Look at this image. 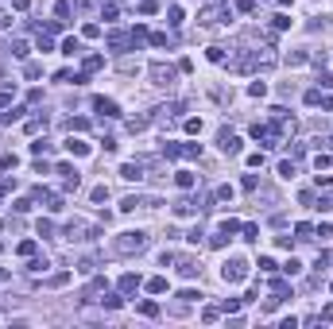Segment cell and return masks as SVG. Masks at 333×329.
I'll list each match as a JSON object with an SVG mask.
<instances>
[{
  "mask_svg": "<svg viewBox=\"0 0 333 329\" xmlns=\"http://www.w3.org/2000/svg\"><path fill=\"white\" fill-rule=\"evenodd\" d=\"M236 306H240V302H236V298H225V302H221V314H232V310H236Z\"/></svg>",
  "mask_w": 333,
  "mask_h": 329,
  "instance_id": "ee69618b",
  "label": "cell"
},
{
  "mask_svg": "<svg viewBox=\"0 0 333 329\" xmlns=\"http://www.w3.org/2000/svg\"><path fill=\"white\" fill-rule=\"evenodd\" d=\"M12 55H16V58H27V43H23V39H12Z\"/></svg>",
  "mask_w": 333,
  "mask_h": 329,
  "instance_id": "603a6c76",
  "label": "cell"
},
{
  "mask_svg": "<svg viewBox=\"0 0 333 329\" xmlns=\"http://www.w3.org/2000/svg\"><path fill=\"white\" fill-rule=\"evenodd\" d=\"M209 62H225V47H209Z\"/></svg>",
  "mask_w": 333,
  "mask_h": 329,
  "instance_id": "60d3db41",
  "label": "cell"
},
{
  "mask_svg": "<svg viewBox=\"0 0 333 329\" xmlns=\"http://www.w3.org/2000/svg\"><path fill=\"white\" fill-rule=\"evenodd\" d=\"M55 16H58V20H66V16H70V0H58V4H55Z\"/></svg>",
  "mask_w": 333,
  "mask_h": 329,
  "instance_id": "83f0119b",
  "label": "cell"
},
{
  "mask_svg": "<svg viewBox=\"0 0 333 329\" xmlns=\"http://www.w3.org/2000/svg\"><path fill=\"white\" fill-rule=\"evenodd\" d=\"M82 35H85V39H97V35H101V27H97V23H85V27H82Z\"/></svg>",
  "mask_w": 333,
  "mask_h": 329,
  "instance_id": "836d02e7",
  "label": "cell"
},
{
  "mask_svg": "<svg viewBox=\"0 0 333 329\" xmlns=\"http://www.w3.org/2000/svg\"><path fill=\"white\" fill-rule=\"evenodd\" d=\"M116 287H120V294H132V290L140 287V279H136V275H120V283H116Z\"/></svg>",
  "mask_w": 333,
  "mask_h": 329,
  "instance_id": "4fadbf2b",
  "label": "cell"
},
{
  "mask_svg": "<svg viewBox=\"0 0 333 329\" xmlns=\"http://www.w3.org/2000/svg\"><path fill=\"white\" fill-rule=\"evenodd\" d=\"M93 109L101 112V116H120V109H116V101H105V97H97V101H93Z\"/></svg>",
  "mask_w": 333,
  "mask_h": 329,
  "instance_id": "9c48e42d",
  "label": "cell"
},
{
  "mask_svg": "<svg viewBox=\"0 0 333 329\" xmlns=\"http://www.w3.org/2000/svg\"><path fill=\"white\" fill-rule=\"evenodd\" d=\"M209 244H213V248H225V244H229V232H225V228H217V232L209 236Z\"/></svg>",
  "mask_w": 333,
  "mask_h": 329,
  "instance_id": "ac0fdd59",
  "label": "cell"
},
{
  "mask_svg": "<svg viewBox=\"0 0 333 329\" xmlns=\"http://www.w3.org/2000/svg\"><path fill=\"white\" fill-rule=\"evenodd\" d=\"M120 178L140 182V178H144V163H124V166H120Z\"/></svg>",
  "mask_w": 333,
  "mask_h": 329,
  "instance_id": "8992f818",
  "label": "cell"
},
{
  "mask_svg": "<svg viewBox=\"0 0 333 329\" xmlns=\"http://www.w3.org/2000/svg\"><path fill=\"white\" fill-rule=\"evenodd\" d=\"M39 51L47 55V51H55V43H51V35H39Z\"/></svg>",
  "mask_w": 333,
  "mask_h": 329,
  "instance_id": "b9f144b4",
  "label": "cell"
},
{
  "mask_svg": "<svg viewBox=\"0 0 333 329\" xmlns=\"http://www.w3.org/2000/svg\"><path fill=\"white\" fill-rule=\"evenodd\" d=\"M271 290H275L279 298H287V294H291V287H287V283H283V279H275V283H271Z\"/></svg>",
  "mask_w": 333,
  "mask_h": 329,
  "instance_id": "1f68e13d",
  "label": "cell"
},
{
  "mask_svg": "<svg viewBox=\"0 0 333 329\" xmlns=\"http://www.w3.org/2000/svg\"><path fill=\"white\" fill-rule=\"evenodd\" d=\"M140 314H144V318H155L159 306H155V302H140Z\"/></svg>",
  "mask_w": 333,
  "mask_h": 329,
  "instance_id": "4316f807",
  "label": "cell"
},
{
  "mask_svg": "<svg viewBox=\"0 0 333 329\" xmlns=\"http://www.w3.org/2000/svg\"><path fill=\"white\" fill-rule=\"evenodd\" d=\"M128 43H132V35H124V31H109V47H112V51H124Z\"/></svg>",
  "mask_w": 333,
  "mask_h": 329,
  "instance_id": "30bf717a",
  "label": "cell"
},
{
  "mask_svg": "<svg viewBox=\"0 0 333 329\" xmlns=\"http://www.w3.org/2000/svg\"><path fill=\"white\" fill-rule=\"evenodd\" d=\"M279 174H283V178H294V159H287V163H279Z\"/></svg>",
  "mask_w": 333,
  "mask_h": 329,
  "instance_id": "f546056e",
  "label": "cell"
},
{
  "mask_svg": "<svg viewBox=\"0 0 333 329\" xmlns=\"http://www.w3.org/2000/svg\"><path fill=\"white\" fill-rule=\"evenodd\" d=\"M217 144H221L225 155H240V147H244V140H240V136H232V132H221V136H217Z\"/></svg>",
  "mask_w": 333,
  "mask_h": 329,
  "instance_id": "5b68a950",
  "label": "cell"
},
{
  "mask_svg": "<svg viewBox=\"0 0 333 329\" xmlns=\"http://www.w3.org/2000/svg\"><path fill=\"white\" fill-rule=\"evenodd\" d=\"M147 74H151V82H155V85H163V89H170V85H174V78H178V70H174L170 62H151V66H147Z\"/></svg>",
  "mask_w": 333,
  "mask_h": 329,
  "instance_id": "3957f363",
  "label": "cell"
},
{
  "mask_svg": "<svg viewBox=\"0 0 333 329\" xmlns=\"http://www.w3.org/2000/svg\"><path fill=\"white\" fill-rule=\"evenodd\" d=\"M74 4H78V8H97L101 0H74Z\"/></svg>",
  "mask_w": 333,
  "mask_h": 329,
  "instance_id": "681fc988",
  "label": "cell"
},
{
  "mask_svg": "<svg viewBox=\"0 0 333 329\" xmlns=\"http://www.w3.org/2000/svg\"><path fill=\"white\" fill-rule=\"evenodd\" d=\"M147 248V232H140V228H128V232H120L116 240H112V252L116 256H136V252H144Z\"/></svg>",
  "mask_w": 333,
  "mask_h": 329,
  "instance_id": "6da1fadb",
  "label": "cell"
},
{
  "mask_svg": "<svg viewBox=\"0 0 333 329\" xmlns=\"http://www.w3.org/2000/svg\"><path fill=\"white\" fill-rule=\"evenodd\" d=\"M248 93H252V97H264V93H268V85H264V82H252V85H248Z\"/></svg>",
  "mask_w": 333,
  "mask_h": 329,
  "instance_id": "e575fe53",
  "label": "cell"
},
{
  "mask_svg": "<svg viewBox=\"0 0 333 329\" xmlns=\"http://www.w3.org/2000/svg\"><path fill=\"white\" fill-rule=\"evenodd\" d=\"M20 116H23V109H12V112H0V120H4V124H12V120H20Z\"/></svg>",
  "mask_w": 333,
  "mask_h": 329,
  "instance_id": "f35d334b",
  "label": "cell"
},
{
  "mask_svg": "<svg viewBox=\"0 0 333 329\" xmlns=\"http://www.w3.org/2000/svg\"><path fill=\"white\" fill-rule=\"evenodd\" d=\"M147 124H151V116H132V120H128V128H132V132H144Z\"/></svg>",
  "mask_w": 333,
  "mask_h": 329,
  "instance_id": "e0dca14e",
  "label": "cell"
},
{
  "mask_svg": "<svg viewBox=\"0 0 333 329\" xmlns=\"http://www.w3.org/2000/svg\"><path fill=\"white\" fill-rule=\"evenodd\" d=\"M225 20H232V8H229V4H206V8L198 12V23H202V27H217Z\"/></svg>",
  "mask_w": 333,
  "mask_h": 329,
  "instance_id": "7a4b0ae2",
  "label": "cell"
},
{
  "mask_svg": "<svg viewBox=\"0 0 333 329\" xmlns=\"http://www.w3.org/2000/svg\"><path fill=\"white\" fill-rule=\"evenodd\" d=\"M39 198H47V209H51V213H62V209H66V206H62V198H58V194H47L43 186H39Z\"/></svg>",
  "mask_w": 333,
  "mask_h": 329,
  "instance_id": "8fae6325",
  "label": "cell"
},
{
  "mask_svg": "<svg viewBox=\"0 0 333 329\" xmlns=\"http://www.w3.org/2000/svg\"><path fill=\"white\" fill-rule=\"evenodd\" d=\"M147 290H151V294H163V290H166V279H163V275L147 279Z\"/></svg>",
  "mask_w": 333,
  "mask_h": 329,
  "instance_id": "2e32d148",
  "label": "cell"
},
{
  "mask_svg": "<svg viewBox=\"0 0 333 329\" xmlns=\"http://www.w3.org/2000/svg\"><path fill=\"white\" fill-rule=\"evenodd\" d=\"M240 232H244V240H252V244L260 240V228H256V225H240Z\"/></svg>",
  "mask_w": 333,
  "mask_h": 329,
  "instance_id": "7402d4cb",
  "label": "cell"
},
{
  "mask_svg": "<svg viewBox=\"0 0 333 329\" xmlns=\"http://www.w3.org/2000/svg\"><path fill=\"white\" fill-rule=\"evenodd\" d=\"M89 198H93V202H109V190H105V186H93V194H89Z\"/></svg>",
  "mask_w": 333,
  "mask_h": 329,
  "instance_id": "d590c367",
  "label": "cell"
},
{
  "mask_svg": "<svg viewBox=\"0 0 333 329\" xmlns=\"http://www.w3.org/2000/svg\"><path fill=\"white\" fill-rule=\"evenodd\" d=\"M240 186L252 194V190H260V178H256V174H244V182H240Z\"/></svg>",
  "mask_w": 333,
  "mask_h": 329,
  "instance_id": "484cf974",
  "label": "cell"
},
{
  "mask_svg": "<svg viewBox=\"0 0 333 329\" xmlns=\"http://www.w3.org/2000/svg\"><path fill=\"white\" fill-rule=\"evenodd\" d=\"M306 105H322V89H310L306 93Z\"/></svg>",
  "mask_w": 333,
  "mask_h": 329,
  "instance_id": "7bdbcfd3",
  "label": "cell"
},
{
  "mask_svg": "<svg viewBox=\"0 0 333 329\" xmlns=\"http://www.w3.org/2000/svg\"><path fill=\"white\" fill-rule=\"evenodd\" d=\"M198 209H202L198 202H186V198H182V202H174V213H178V217H194Z\"/></svg>",
  "mask_w": 333,
  "mask_h": 329,
  "instance_id": "ba28073f",
  "label": "cell"
},
{
  "mask_svg": "<svg viewBox=\"0 0 333 329\" xmlns=\"http://www.w3.org/2000/svg\"><path fill=\"white\" fill-rule=\"evenodd\" d=\"M101 66H105V58H101V55H89V58H85V70H89V74H93V70H101Z\"/></svg>",
  "mask_w": 333,
  "mask_h": 329,
  "instance_id": "cb8c5ba5",
  "label": "cell"
},
{
  "mask_svg": "<svg viewBox=\"0 0 333 329\" xmlns=\"http://www.w3.org/2000/svg\"><path fill=\"white\" fill-rule=\"evenodd\" d=\"M8 166H16V155H4L0 159V170H8Z\"/></svg>",
  "mask_w": 333,
  "mask_h": 329,
  "instance_id": "7dc6e473",
  "label": "cell"
},
{
  "mask_svg": "<svg viewBox=\"0 0 333 329\" xmlns=\"http://www.w3.org/2000/svg\"><path fill=\"white\" fill-rule=\"evenodd\" d=\"M163 155H166V159H178V155H182V144L166 140V144H163Z\"/></svg>",
  "mask_w": 333,
  "mask_h": 329,
  "instance_id": "9a60e30c",
  "label": "cell"
},
{
  "mask_svg": "<svg viewBox=\"0 0 333 329\" xmlns=\"http://www.w3.org/2000/svg\"><path fill=\"white\" fill-rule=\"evenodd\" d=\"M0 27H12V16L8 12H0Z\"/></svg>",
  "mask_w": 333,
  "mask_h": 329,
  "instance_id": "f907efd6",
  "label": "cell"
},
{
  "mask_svg": "<svg viewBox=\"0 0 333 329\" xmlns=\"http://www.w3.org/2000/svg\"><path fill=\"white\" fill-rule=\"evenodd\" d=\"M140 12H144V16H155L159 4H155V0H140Z\"/></svg>",
  "mask_w": 333,
  "mask_h": 329,
  "instance_id": "d4e9b609",
  "label": "cell"
},
{
  "mask_svg": "<svg viewBox=\"0 0 333 329\" xmlns=\"http://www.w3.org/2000/svg\"><path fill=\"white\" fill-rule=\"evenodd\" d=\"M62 55H82V43H78V39H66V43H62Z\"/></svg>",
  "mask_w": 333,
  "mask_h": 329,
  "instance_id": "ffe728a7",
  "label": "cell"
},
{
  "mask_svg": "<svg viewBox=\"0 0 333 329\" xmlns=\"http://www.w3.org/2000/svg\"><path fill=\"white\" fill-rule=\"evenodd\" d=\"M318 85H322V89H333V74H322V78H318Z\"/></svg>",
  "mask_w": 333,
  "mask_h": 329,
  "instance_id": "f6af8a7d",
  "label": "cell"
},
{
  "mask_svg": "<svg viewBox=\"0 0 333 329\" xmlns=\"http://www.w3.org/2000/svg\"><path fill=\"white\" fill-rule=\"evenodd\" d=\"M66 283H70V271H58V275L47 279V287H66Z\"/></svg>",
  "mask_w": 333,
  "mask_h": 329,
  "instance_id": "d6986e66",
  "label": "cell"
},
{
  "mask_svg": "<svg viewBox=\"0 0 333 329\" xmlns=\"http://www.w3.org/2000/svg\"><path fill=\"white\" fill-rule=\"evenodd\" d=\"M221 279H225V283H244V279H248V264H244L240 256L225 260V264H221Z\"/></svg>",
  "mask_w": 333,
  "mask_h": 329,
  "instance_id": "277c9868",
  "label": "cell"
},
{
  "mask_svg": "<svg viewBox=\"0 0 333 329\" xmlns=\"http://www.w3.org/2000/svg\"><path fill=\"white\" fill-rule=\"evenodd\" d=\"M178 275L182 279H194V275H202V264L198 260H178Z\"/></svg>",
  "mask_w": 333,
  "mask_h": 329,
  "instance_id": "52a82bcc",
  "label": "cell"
},
{
  "mask_svg": "<svg viewBox=\"0 0 333 329\" xmlns=\"http://www.w3.org/2000/svg\"><path fill=\"white\" fill-rule=\"evenodd\" d=\"M182 155H186V159H198V155H202V144H182Z\"/></svg>",
  "mask_w": 333,
  "mask_h": 329,
  "instance_id": "44dd1931",
  "label": "cell"
},
{
  "mask_svg": "<svg viewBox=\"0 0 333 329\" xmlns=\"http://www.w3.org/2000/svg\"><path fill=\"white\" fill-rule=\"evenodd\" d=\"M174 182H178V190H190V186H194V174H190V170H178Z\"/></svg>",
  "mask_w": 333,
  "mask_h": 329,
  "instance_id": "5bb4252c",
  "label": "cell"
},
{
  "mask_svg": "<svg viewBox=\"0 0 333 329\" xmlns=\"http://www.w3.org/2000/svg\"><path fill=\"white\" fill-rule=\"evenodd\" d=\"M78 271H82V275H93V271H97V260H82V264H78Z\"/></svg>",
  "mask_w": 333,
  "mask_h": 329,
  "instance_id": "f1b7e54d",
  "label": "cell"
},
{
  "mask_svg": "<svg viewBox=\"0 0 333 329\" xmlns=\"http://www.w3.org/2000/svg\"><path fill=\"white\" fill-rule=\"evenodd\" d=\"M20 256H35V240H20Z\"/></svg>",
  "mask_w": 333,
  "mask_h": 329,
  "instance_id": "74e56055",
  "label": "cell"
},
{
  "mask_svg": "<svg viewBox=\"0 0 333 329\" xmlns=\"http://www.w3.org/2000/svg\"><path fill=\"white\" fill-rule=\"evenodd\" d=\"M0 105H12V89H0Z\"/></svg>",
  "mask_w": 333,
  "mask_h": 329,
  "instance_id": "c3c4849f",
  "label": "cell"
},
{
  "mask_svg": "<svg viewBox=\"0 0 333 329\" xmlns=\"http://www.w3.org/2000/svg\"><path fill=\"white\" fill-rule=\"evenodd\" d=\"M213 198H217V202H232V186H217Z\"/></svg>",
  "mask_w": 333,
  "mask_h": 329,
  "instance_id": "4dcf8cb0",
  "label": "cell"
},
{
  "mask_svg": "<svg viewBox=\"0 0 333 329\" xmlns=\"http://www.w3.org/2000/svg\"><path fill=\"white\" fill-rule=\"evenodd\" d=\"M236 8H240V12H252V8H256V0H236Z\"/></svg>",
  "mask_w": 333,
  "mask_h": 329,
  "instance_id": "bcb514c9",
  "label": "cell"
},
{
  "mask_svg": "<svg viewBox=\"0 0 333 329\" xmlns=\"http://www.w3.org/2000/svg\"><path fill=\"white\" fill-rule=\"evenodd\" d=\"M136 206H144V202H140V198H124V202H120V209H124V213H132Z\"/></svg>",
  "mask_w": 333,
  "mask_h": 329,
  "instance_id": "8d00e7d4",
  "label": "cell"
},
{
  "mask_svg": "<svg viewBox=\"0 0 333 329\" xmlns=\"http://www.w3.org/2000/svg\"><path fill=\"white\" fill-rule=\"evenodd\" d=\"M310 55H302V51H294V55H287V66H302Z\"/></svg>",
  "mask_w": 333,
  "mask_h": 329,
  "instance_id": "d6a6232c",
  "label": "cell"
},
{
  "mask_svg": "<svg viewBox=\"0 0 333 329\" xmlns=\"http://www.w3.org/2000/svg\"><path fill=\"white\" fill-rule=\"evenodd\" d=\"M66 151H70V155H89V144H85V140H74V136H70V140H66Z\"/></svg>",
  "mask_w": 333,
  "mask_h": 329,
  "instance_id": "7c38bea8",
  "label": "cell"
},
{
  "mask_svg": "<svg viewBox=\"0 0 333 329\" xmlns=\"http://www.w3.org/2000/svg\"><path fill=\"white\" fill-rule=\"evenodd\" d=\"M4 190H8V186H0V198H4Z\"/></svg>",
  "mask_w": 333,
  "mask_h": 329,
  "instance_id": "816d5d0a",
  "label": "cell"
},
{
  "mask_svg": "<svg viewBox=\"0 0 333 329\" xmlns=\"http://www.w3.org/2000/svg\"><path fill=\"white\" fill-rule=\"evenodd\" d=\"M101 302H105V310H116V306H120L124 298H120V294H109V298H101Z\"/></svg>",
  "mask_w": 333,
  "mask_h": 329,
  "instance_id": "ab89813d",
  "label": "cell"
}]
</instances>
